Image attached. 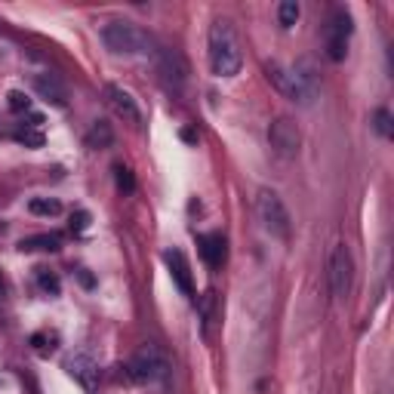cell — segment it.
<instances>
[{
	"label": "cell",
	"instance_id": "5",
	"mask_svg": "<svg viewBox=\"0 0 394 394\" xmlns=\"http://www.w3.org/2000/svg\"><path fill=\"white\" fill-rule=\"evenodd\" d=\"M327 277H330V293L333 299H349L354 287V256L345 244H336L327 262Z\"/></svg>",
	"mask_w": 394,
	"mask_h": 394
},
{
	"label": "cell",
	"instance_id": "12",
	"mask_svg": "<svg viewBox=\"0 0 394 394\" xmlns=\"http://www.w3.org/2000/svg\"><path fill=\"white\" fill-rule=\"evenodd\" d=\"M68 376H71L74 382H80V388L83 391H96V385H99V367L92 364L90 358H83V354H74V358H68Z\"/></svg>",
	"mask_w": 394,
	"mask_h": 394
},
{
	"label": "cell",
	"instance_id": "3",
	"mask_svg": "<svg viewBox=\"0 0 394 394\" xmlns=\"http://www.w3.org/2000/svg\"><path fill=\"white\" fill-rule=\"evenodd\" d=\"M268 80H272L274 87L290 99V102L311 105V99L318 96V83H314V74H308L302 65H296V68L268 65Z\"/></svg>",
	"mask_w": 394,
	"mask_h": 394
},
{
	"label": "cell",
	"instance_id": "22",
	"mask_svg": "<svg viewBox=\"0 0 394 394\" xmlns=\"http://www.w3.org/2000/svg\"><path fill=\"white\" fill-rule=\"evenodd\" d=\"M114 179H118V188L120 191H136V179L127 167H114Z\"/></svg>",
	"mask_w": 394,
	"mask_h": 394
},
{
	"label": "cell",
	"instance_id": "25",
	"mask_svg": "<svg viewBox=\"0 0 394 394\" xmlns=\"http://www.w3.org/2000/svg\"><path fill=\"white\" fill-rule=\"evenodd\" d=\"M182 139H185V142H197V133H195V129H182Z\"/></svg>",
	"mask_w": 394,
	"mask_h": 394
},
{
	"label": "cell",
	"instance_id": "10",
	"mask_svg": "<svg viewBox=\"0 0 394 394\" xmlns=\"http://www.w3.org/2000/svg\"><path fill=\"white\" fill-rule=\"evenodd\" d=\"M105 102L108 108H111L118 118H123L127 123H139L142 120V111H139V105H136V99H133V92H127L123 87H118V83H105Z\"/></svg>",
	"mask_w": 394,
	"mask_h": 394
},
{
	"label": "cell",
	"instance_id": "7",
	"mask_svg": "<svg viewBox=\"0 0 394 394\" xmlns=\"http://www.w3.org/2000/svg\"><path fill=\"white\" fill-rule=\"evenodd\" d=\"M351 15L345 10H336L333 19H330L327 25V56L333 62H342L345 56H349V41H351Z\"/></svg>",
	"mask_w": 394,
	"mask_h": 394
},
{
	"label": "cell",
	"instance_id": "1",
	"mask_svg": "<svg viewBox=\"0 0 394 394\" xmlns=\"http://www.w3.org/2000/svg\"><path fill=\"white\" fill-rule=\"evenodd\" d=\"M206 56H210V71L216 77H234L244 65V50L237 41V31L228 19H216L206 34Z\"/></svg>",
	"mask_w": 394,
	"mask_h": 394
},
{
	"label": "cell",
	"instance_id": "8",
	"mask_svg": "<svg viewBox=\"0 0 394 394\" xmlns=\"http://www.w3.org/2000/svg\"><path fill=\"white\" fill-rule=\"evenodd\" d=\"M268 142H272L277 157L290 160V157H296L299 154V142H302V136H299V127L290 118H277L272 127H268Z\"/></svg>",
	"mask_w": 394,
	"mask_h": 394
},
{
	"label": "cell",
	"instance_id": "2",
	"mask_svg": "<svg viewBox=\"0 0 394 394\" xmlns=\"http://www.w3.org/2000/svg\"><path fill=\"white\" fill-rule=\"evenodd\" d=\"M102 41L114 56H148L151 37L133 22H108L102 28Z\"/></svg>",
	"mask_w": 394,
	"mask_h": 394
},
{
	"label": "cell",
	"instance_id": "16",
	"mask_svg": "<svg viewBox=\"0 0 394 394\" xmlns=\"http://www.w3.org/2000/svg\"><path fill=\"white\" fill-rule=\"evenodd\" d=\"M59 246H62V237L59 234H34V237L19 241V250L22 253H56Z\"/></svg>",
	"mask_w": 394,
	"mask_h": 394
},
{
	"label": "cell",
	"instance_id": "11",
	"mask_svg": "<svg viewBox=\"0 0 394 394\" xmlns=\"http://www.w3.org/2000/svg\"><path fill=\"white\" fill-rule=\"evenodd\" d=\"M164 262L169 268V277H173V283L179 287L185 296H191L195 293V281H191V268H188V259H185L182 250H167L164 253Z\"/></svg>",
	"mask_w": 394,
	"mask_h": 394
},
{
	"label": "cell",
	"instance_id": "6",
	"mask_svg": "<svg viewBox=\"0 0 394 394\" xmlns=\"http://www.w3.org/2000/svg\"><path fill=\"white\" fill-rule=\"evenodd\" d=\"M256 216L262 222V228L272 237H290V213L283 206V200L274 195V191L262 188L256 197Z\"/></svg>",
	"mask_w": 394,
	"mask_h": 394
},
{
	"label": "cell",
	"instance_id": "19",
	"mask_svg": "<svg viewBox=\"0 0 394 394\" xmlns=\"http://www.w3.org/2000/svg\"><path fill=\"white\" fill-rule=\"evenodd\" d=\"M299 3L296 0H283L281 6H277V22H281V28H293L299 22Z\"/></svg>",
	"mask_w": 394,
	"mask_h": 394
},
{
	"label": "cell",
	"instance_id": "15",
	"mask_svg": "<svg viewBox=\"0 0 394 394\" xmlns=\"http://www.w3.org/2000/svg\"><path fill=\"white\" fill-rule=\"evenodd\" d=\"M41 123H43L41 114H31V123H22V127L13 133V139H15V142H22L25 148H41V145H43Z\"/></svg>",
	"mask_w": 394,
	"mask_h": 394
},
{
	"label": "cell",
	"instance_id": "27",
	"mask_svg": "<svg viewBox=\"0 0 394 394\" xmlns=\"http://www.w3.org/2000/svg\"><path fill=\"white\" fill-rule=\"evenodd\" d=\"M0 293H3V274H0Z\"/></svg>",
	"mask_w": 394,
	"mask_h": 394
},
{
	"label": "cell",
	"instance_id": "9",
	"mask_svg": "<svg viewBox=\"0 0 394 394\" xmlns=\"http://www.w3.org/2000/svg\"><path fill=\"white\" fill-rule=\"evenodd\" d=\"M157 71H160V80L169 92H182L185 83H188V65H185L182 52L176 50H160L157 52Z\"/></svg>",
	"mask_w": 394,
	"mask_h": 394
},
{
	"label": "cell",
	"instance_id": "13",
	"mask_svg": "<svg viewBox=\"0 0 394 394\" xmlns=\"http://www.w3.org/2000/svg\"><path fill=\"white\" fill-rule=\"evenodd\" d=\"M34 90H37V96H41L43 102H52L56 108H65L68 105V92L59 83V77H52V74H34Z\"/></svg>",
	"mask_w": 394,
	"mask_h": 394
},
{
	"label": "cell",
	"instance_id": "14",
	"mask_svg": "<svg viewBox=\"0 0 394 394\" xmlns=\"http://www.w3.org/2000/svg\"><path fill=\"white\" fill-rule=\"evenodd\" d=\"M197 250L200 259L206 262L210 268H219L225 262V237L222 234H200L197 237Z\"/></svg>",
	"mask_w": 394,
	"mask_h": 394
},
{
	"label": "cell",
	"instance_id": "18",
	"mask_svg": "<svg viewBox=\"0 0 394 394\" xmlns=\"http://www.w3.org/2000/svg\"><path fill=\"white\" fill-rule=\"evenodd\" d=\"M28 210L34 216H59L62 213V204L52 197H31L28 200Z\"/></svg>",
	"mask_w": 394,
	"mask_h": 394
},
{
	"label": "cell",
	"instance_id": "21",
	"mask_svg": "<svg viewBox=\"0 0 394 394\" xmlns=\"http://www.w3.org/2000/svg\"><path fill=\"white\" fill-rule=\"evenodd\" d=\"M373 127H376V133H379V136H385V139L391 136V114H388V108H376Z\"/></svg>",
	"mask_w": 394,
	"mask_h": 394
},
{
	"label": "cell",
	"instance_id": "17",
	"mask_svg": "<svg viewBox=\"0 0 394 394\" xmlns=\"http://www.w3.org/2000/svg\"><path fill=\"white\" fill-rule=\"evenodd\" d=\"M87 145L90 148H111L114 145V129L108 120H92L90 133H87Z\"/></svg>",
	"mask_w": 394,
	"mask_h": 394
},
{
	"label": "cell",
	"instance_id": "23",
	"mask_svg": "<svg viewBox=\"0 0 394 394\" xmlns=\"http://www.w3.org/2000/svg\"><path fill=\"white\" fill-rule=\"evenodd\" d=\"M37 283H41V290H46V293H52V296H56V293L62 290V283H59V277L56 274H50V272H37Z\"/></svg>",
	"mask_w": 394,
	"mask_h": 394
},
{
	"label": "cell",
	"instance_id": "20",
	"mask_svg": "<svg viewBox=\"0 0 394 394\" xmlns=\"http://www.w3.org/2000/svg\"><path fill=\"white\" fill-rule=\"evenodd\" d=\"M6 105H10V111H15V114H28V111H31V99H28L22 90H10V96H6Z\"/></svg>",
	"mask_w": 394,
	"mask_h": 394
},
{
	"label": "cell",
	"instance_id": "4",
	"mask_svg": "<svg viewBox=\"0 0 394 394\" xmlns=\"http://www.w3.org/2000/svg\"><path fill=\"white\" fill-rule=\"evenodd\" d=\"M123 379L127 382H136V385H148V382H157V379H164L167 376V360L160 358V351L157 349H142L139 354H133L129 358V364H123Z\"/></svg>",
	"mask_w": 394,
	"mask_h": 394
},
{
	"label": "cell",
	"instance_id": "26",
	"mask_svg": "<svg viewBox=\"0 0 394 394\" xmlns=\"http://www.w3.org/2000/svg\"><path fill=\"white\" fill-rule=\"evenodd\" d=\"M80 283H83V287H92V277L87 272H80Z\"/></svg>",
	"mask_w": 394,
	"mask_h": 394
},
{
	"label": "cell",
	"instance_id": "24",
	"mask_svg": "<svg viewBox=\"0 0 394 394\" xmlns=\"http://www.w3.org/2000/svg\"><path fill=\"white\" fill-rule=\"evenodd\" d=\"M71 228H74V231H87V228H90V213H83V210L74 213V216H71Z\"/></svg>",
	"mask_w": 394,
	"mask_h": 394
}]
</instances>
